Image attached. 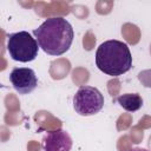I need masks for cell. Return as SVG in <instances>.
<instances>
[{
	"instance_id": "6da1fadb",
	"label": "cell",
	"mask_w": 151,
	"mask_h": 151,
	"mask_svg": "<svg viewBox=\"0 0 151 151\" xmlns=\"http://www.w3.org/2000/svg\"><path fill=\"white\" fill-rule=\"evenodd\" d=\"M33 35L45 53L57 57L70 50L74 32L72 25L66 19L52 17L46 19L38 28L33 29Z\"/></svg>"
},
{
	"instance_id": "7a4b0ae2",
	"label": "cell",
	"mask_w": 151,
	"mask_h": 151,
	"mask_svg": "<svg viewBox=\"0 0 151 151\" xmlns=\"http://www.w3.org/2000/svg\"><path fill=\"white\" fill-rule=\"evenodd\" d=\"M96 65L107 76H123L132 66V55L127 44L116 39L101 42L96 51Z\"/></svg>"
},
{
	"instance_id": "3957f363",
	"label": "cell",
	"mask_w": 151,
	"mask_h": 151,
	"mask_svg": "<svg viewBox=\"0 0 151 151\" xmlns=\"http://www.w3.org/2000/svg\"><path fill=\"white\" fill-rule=\"evenodd\" d=\"M38 41L31 33L19 31L7 35V52L13 60L20 63L32 61L38 57Z\"/></svg>"
},
{
	"instance_id": "277c9868",
	"label": "cell",
	"mask_w": 151,
	"mask_h": 151,
	"mask_svg": "<svg viewBox=\"0 0 151 151\" xmlns=\"http://www.w3.org/2000/svg\"><path fill=\"white\" fill-rule=\"evenodd\" d=\"M104 106V96L93 86H80L73 96V109L80 116H93Z\"/></svg>"
},
{
	"instance_id": "5b68a950",
	"label": "cell",
	"mask_w": 151,
	"mask_h": 151,
	"mask_svg": "<svg viewBox=\"0 0 151 151\" xmlns=\"http://www.w3.org/2000/svg\"><path fill=\"white\" fill-rule=\"evenodd\" d=\"M9 81L19 94H28L38 86L37 74L29 67H14L9 73Z\"/></svg>"
},
{
	"instance_id": "8992f818",
	"label": "cell",
	"mask_w": 151,
	"mask_h": 151,
	"mask_svg": "<svg viewBox=\"0 0 151 151\" xmlns=\"http://www.w3.org/2000/svg\"><path fill=\"white\" fill-rule=\"evenodd\" d=\"M72 138L63 129L50 131L42 138L44 151H71Z\"/></svg>"
},
{
	"instance_id": "52a82bcc",
	"label": "cell",
	"mask_w": 151,
	"mask_h": 151,
	"mask_svg": "<svg viewBox=\"0 0 151 151\" xmlns=\"http://www.w3.org/2000/svg\"><path fill=\"white\" fill-rule=\"evenodd\" d=\"M118 104L129 112H136L143 106V98L138 93H124L117 98Z\"/></svg>"
},
{
	"instance_id": "ba28073f",
	"label": "cell",
	"mask_w": 151,
	"mask_h": 151,
	"mask_svg": "<svg viewBox=\"0 0 151 151\" xmlns=\"http://www.w3.org/2000/svg\"><path fill=\"white\" fill-rule=\"evenodd\" d=\"M129 151H150V150H147V149H143V147H132V149L129 150Z\"/></svg>"
}]
</instances>
